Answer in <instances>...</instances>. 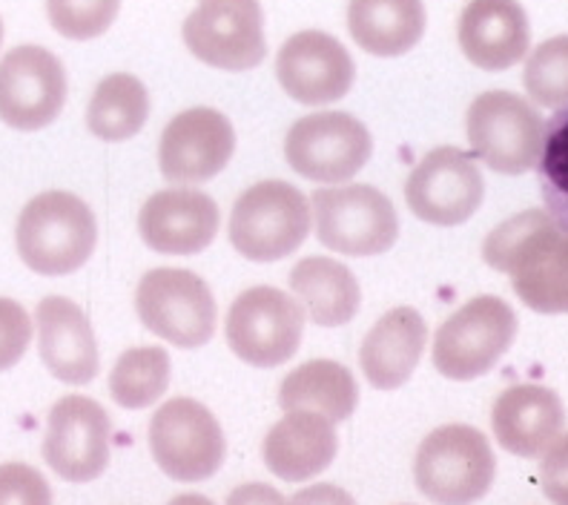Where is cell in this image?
<instances>
[{"label": "cell", "mask_w": 568, "mask_h": 505, "mask_svg": "<svg viewBox=\"0 0 568 505\" xmlns=\"http://www.w3.org/2000/svg\"><path fill=\"white\" fill-rule=\"evenodd\" d=\"M236 132L224 112L213 107L184 110L164 127L159 166L170 184H204L233 159Z\"/></svg>", "instance_id": "cell-16"}, {"label": "cell", "mask_w": 568, "mask_h": 505, "mask_svg": "<svg viewBox=\"0 0 568 505\" xmlns=\"http://www.w3.org/2000/svg\"><path fill=\"white\" fill-rule=\"evenodd\" d=\"M474 155L499 175H523L537 166L542 150V115L526 98L488 90L468 107L465 118Z\"/></svg>", "instance_id": "cell-9"}, {"label": "cell", "mask_w": 568, "mask_h": 505, "mask_svg": "<svg viewBox=\"0 0 568 505\" xmlns=\"http://www.w3.org/2000/svg\"><path fill=\"white\" fill-rule=\"evenodd\" d=\"M38 347L47 371L63 385H87L98 376V345L90 319L72 299L47 296L38 302Z\"/></svg>", "instance_id": "cell-20"}, {"label": "cell", "mask_w": 568, "mask_h": 505, "mask_svg": "<svg viewBox=\"0 0 568 505\" xmlns=\"http://www.w3.org/2000/svg\"><path fill=\"white\" fill-rule=\"evenodd\" d=\"M135 311L146 331L181 351L207 345L219 322L207 282L181 267H155L146 273L135 291Z\"/></svg>", "instance_id": "cell-7"}, {"label": "cell", "mask_w": 568, "mask_h": 505, "mask_svg": "<svg viewBox=\"0 0 568 505\" xmlns=\"http://www.w3.org/2000/svg\"><path fill=\"white\" fill-rule=\"evenodd\" d=\"M497 459L483 431L443 425L423 440L414 459L416 488L434 505H474L491 492Z\"/></svg>", "instance_id": "cell-3"}, {"label": "cell", "mask_w": 568, "mask_h": 505, "mask_svg": "<svg viewBox=\"0 0 568 505\" xmlns=\"http://www.w3.org/2000/svg\"><path fill=\"white\" fill-rule=\"evenodd\" d=\"M32 342V319L14 299L0 296V374L23 360Z\"/></svg>", "instance_id": "cell-33"}, {"label": "cell", "mask_w": 568, "mask_h": 505, "mask_svg": "<svg viewBox=\"0 0 568 505\" xmlns=\"http://www.w3.org/2000/svg\"><path fill=\"white\" fill-rule=\"evenodd\" d=\"M0 505H52V488L27 463L0 465Z\"/></svg>", "instance_id": "cell-32"}, {"label": "cell", "mask_w": 568, "mask_h": 505, "mask_svg": "<svg viewBox=\"0 0 568 505\" xmlns=\"http://www.w3.org/2000/svg\"><path fill=\"white\" fill-rule=\"evenodd\" d=\"M339 436L327 416L311 411L284 414L262 443L264 465L284 483H307L331 468Z\"/></svg>", "instance_id": "cell-22"}, {"label": "cell", "mask_w": 568, "mask_h": 505, "mask_svg": "<svg viewBox=\"0 0 568 505\" xmlns=\"http://www.w3.org/2000/svg\"><path fill=\"white\" fill-rule=\"evenodd\" d=\"M537 181L551 222L568 233V107L557 110L542 132Z\"/></svg>", "instance_id": "cell-29"}, {"label": "cell", "mask_w": 568, "mask_h": 505, "mask_svg": "<svg viewBox=\"0 0 568 505\" xmlns=\"http://www.w3.org/2000/svg\"><path fill=\"white\" fill-rule=\"evenodd\" d=\"M67 104V70L49 49L23 43L0 61V121L12 130L49 127Z\"/></svg>", "instance_id": "cell-14"}, {"label": "cell", "mask_w": 568, "mask_h": 505, "mask_svg": "<svg viewBox=\"0 0 568 505\" xmlns=\"http://www.w3.org/2000/svg\"><path fill=\"white\" fill-rule=\"evenodd\" d=\"M542 494L555 505H568V434H560L542 451L540 459Z\"/></svg>", "instance_id": "cell-34"}, {"label": "cell", "mask_w": 568, "mask_h": 505, "mask_svg": "<svg viewBox=\"0 0 568 505\" xmlns=\"http://www.w3.org/2000/svg\"><path fill=\"white\" fill-rule=\"evenodd\" d=\"M0 43H3V21H0Z\"/></svg>", "instance_id": "cell-38"}, {"label": "cell", "mask_w": 568, "mask_h": 505, "mask_svg": "<svg viewBox=\"0 0 568 505\" xmlns=\"http://www.w3.org/2000/svg\"><path fill=\"white\" fill-rule=\"evenodd\" d=\"M227 505H287V499H284L273 485L244 483L230 492Z\"/></svg>", "instance_id": "cell-36"}, {"label": "cell", "mask_w": 568, "mask_h": 505, "mask_svg": "<svg viewBox=\"0 0 568 505\" xmlns=\"http://www.w3.org/2000/svg\"><path fill=\"white\" fill-rule=\"evenodd\" d=\"M287 505H356V499L333 483H316L293 494Z\"/></svg>", "instance_id": "cell-35"}, {"label": "cell", "mask_w": 568, "mask_h": 505, "mask_svg": "<svg viewBox=\"0 0 568 505\" xmlns=\"http://www.w3.org/2000/svg\"><path fill=\"white\" fill-rule=\"evenodd\" d=\"M425 345H428V325L419 311L408 305L394 307L371 327L362 342V374L379 391L403 388L423 360Z\"/></svg>", "instance_id": "cell-23"}, {"label": "cell", "mask_w": 568, "mask_h": 505, "mask_svg": "<svg viewBox=\"0 0 568 505\" xmlns=\"http://www.w3.org/2000/svg\"><path fill=\"white\" fill-rule=\"evenodd\" d=\"M483 259L511 279L514 293L534 313H568V233L546 210H526L494 228Z\"/></svg>", "instance_id": "cell-1"}, {"label": "cell", "mask_w": 568, "mask_h": 505, "mask_svg": "<svg viewBox=\"0 0 568 505\" xmlns=\"http://www.w3.org/2000/svg\"><path fill=\"white\" fill-rule=\"evenodd\" d=\"M316 235L333 253L354 259L382 256L399 239V215L382 190L342 184L313 193Z\"/></svg>", "instance_id": "cell-6"}, {"label": "cell", "mask_w": 568, "mask_h": 505, "mask_svg": "<svg viewBox=\"0 0 568 505\" xmlns=\"http://www.w3.org/2000/svg\"><path fill=\"white\" fill-rule=\"evenodd\" d=\"M517 336V313L506 299L477 296L459 307L434 340V367L445 380L471 382L506 356Z\"/></svg>", "instance_id": "cell-5"}, {"label": "cell", "mask_w": 568, "mask_h": 505, "mask_svg": "<svg viewBox=\"0 0 568 505\" xmlns=\"http://www.w3.org/2000/svg\"><path fill=\"white\" fill-rule=\"evenodd\" d=\"M305 331V311L287 293L258 284L230 305L227 336L230 351L253 367H278L291 362Z\"/></svg>", "instance_id": "cell-10"}, {"label": "cell", "mask_w": 568, "mask_h": 505, "mask_svg": "<svg viewBox=\"0 0 568 505\" xmlns=\"http://www.w3.org/2000/svg\"><path fill=\"white\" fill-rule=\"evenodd\" d=\"M457 41L477 70H511L531 47L526 9L517 0H471L459 14Z\"/></svg>", "instance_id": "cell-19"}, {"label": "cell", "mask_w": 568, "mask_h": 505, "mask_svg": "<svg viewBox=\"0 0 568 505\" xmlns=\"http://www.w3.org/2000/svg\"><path fill=\"white\" fill-rule=\"evenodd\" d=\"M276 75L293 101L322 107L351 92L356 81V63L336 38L320 29H305L287 38L278 49Z\"/></svg>", "instance_id": "cell-17"}, {"label": "cell", "mask_w": 568, "mask_h": 505, "mask_svg": "<svg viewBox=\"0 0 568 505\" xmlns=\"http://www.w3.org/2000/svg\"><path fill=\"white\" fill-rule=\"evenodd\" d=\"M491 428L508 454L534 459L562 434L566 408L557 391L542 385H514L494 402Z\"/></svg>", "instance_id": "cell-21"}, {"label": "cell", "mask_w": 568, "mask_h": 505, "mask_svg": "<svg viewBox=\"0 0 568 505\" xmlns=\"http://www.w3.org/2000/svg\"><path fill=\"white\" fill-rule=\"evenodd\" d=\"M374 139L351 112H313L298 118L284 139V159L316 184L351 181L371 161Z\"/></svg>", "instance_id": "cell-11"}, {"label": "cell", "mask_w": 568, "mask_h": 505, "mask_svg": "<svg viewBox=\"0 0 568 505\" xmlns=\"http://www.w3.org/2000/svg\"><path fill=\"white\" fill-rule=\"evenodd\" d=\"M181 36L190 52L215 70L247 72L267 58L258 0H199Z\"/></svg>", "instance_id": "cell-12"}, {"label": "cell", "mask_w": 568, "mask_h": 505, "mask_svg": "<svg viewBox=\"0 0 568 505\" xmlns=\"http://www.w3.org/2000/svg\"><path fill=\"white\" fill-rule=\"evenodd\" d=\"M523 83L534 104L548 110L568 107V36H557L534 47L526 61Z\"/></svg>", "instance_id": "cell-30"}, {"label": "cell", "mask_w": 568, "mask_h": 505, "mask_svg": "<svg viewBox=\"0 0 568 505\" xmlns=\"http://www.w3.org/2000/svg\"><path fill=\"white\" fill-rule=\"evenodd\" d=\"M423 0H351L347 29L365 52L379 58H399L423 41Z\"/></svg>", "instance_id": "cell-24"}, {"label": "cell", "mask_w": 568, "mask_h": 505, "mask_svg": "<svg viewBox=\"0 0 568 505\" xmlns=\"http://www.w3.org/2000/svg\"><path fill=\"white\" fill-rule=\"evenodd\" d=\"M121 0H47L49 23L70 41L101 38L115 23Z\"/></svg>", "instance_id": "cell-31"}, {"label": "cell", "mask_w": 568, "mask_h": 505, "mask_svg": "<svg viewBox=\"0 0 568 505\" xmlns=\"http://www.w3.org/2000/svg\"><path fill=\"white\" fill-rule=\"evenodd\" d=\"M146 118H150V92L144 83L130 72H115L106 75L92 92L87 127L95 139L119 144L139 135Z\"/></svg>", "instance_id": "cell-27"}, {"label": "cell", "mask_w": 568, "mask_h": 505, "mask_svg": "<svg viewBox=\"0 0 568 505\" xmlns=\"http://www.w3.org/2000/svg\"><path fill=\"white\" fill-rule=\"evenodd\" d=\"M170 353L159 345L130 347L110 374V396L130 411L150 408L170 388Z\"/></svg>", "instance_id": "cell-28"}, {"label": "cell", "mask_w": 568, "mask_h": 505, "mask_svg": "<svg viewBox=\"0 0 568 505\" xmlns=\"http://www.w3.org/2000/svg\"><path fill=\"white\" fill-rule=\"evenodd\" d=\"M150 454L175 483H204L224 465L227 440L207 405L175 396L150 420Z\"/></svg>", "instance_id": "cell-8"}, {"label": "cell", "mask_w": 568, "mask_h": 505, "mask_svg": "<svg viewBox=\"0 0 568 505\" xmlns=\"http://www.w3.org/2000/svg\"><path fill=\"white\" fill-rule=\"evenodd\" d=\"M486 181L474 155L457 147L430 150L405 181V201L410 213L437 228L465 224L483 204Z\"/></svg>", "instance_id": "cell-13"}, {"label": "cell", "mask_w": 568, "mask_h": 505, "mask_svg": "<svg viewBox=\"0 0 568 505\" xmlns=\"http://www.w3.org/2000/svg\"><path fill=\"white\" fill-rule=\"evenodd\" d=\"M98 224L90 204L67 190L36 195L18 215V256L38 276H70L90 262Z\"/></svg>", "instance_id": "cell-2"}, {"label": "cell", "mask_w": 568, "mask_h": 505, "mask_svg": "<svg viewBox=\"0 0 568 505\" xmlns=\"http://www.w3.org/2000/svg\"><path fill=\"white\" fill-rule=\"evenodd\" d=\"M313 228V208L287 181H258L244 190L230 213V242L258 264L296 253Z\"/></svg>", "instance_id": "cell-4"}, {"label": "cell", "mask_w": 568, "mask_h": 505, "mask_svg": "<svg viewBox=\"0 0 568 505\" xmlns=\"http://www.w3.org/2000/svg\"><path fill=\"white\" fill-rule=\"evenodd\" d=\"M222 228L219 204L193 188H173L153 193L139 213V233L144 244L161 256H195L213 244Z\"/></svg>", "instance_id": "cell-18"}, {"label": "cell", "mask_w": 568, "mask_h": 505, "mask_svg": "<svg viewBox=\"0 0 568 505\" xmlns=\"http://www.w3.org/2000/svg\"><path fill=\"white\" fill-rule=\"evenodd\" d=\"M170 505H215V503L210 497H204V494H181V497H175Z\"/></svg>", "instance_id": "cell-37"}, {"label": "cell", "mask_w": 568, "mask_h": 505, "mask_svg": "<svg viewBox=\"0 0 568 505\" xmlns=\"http://www.w3.org/2000/svg\"><path fill=\"white\" fill-rule=\"evenodd\" d=\"M110 416L95 400L63 396L49 411L43 459L67 483H92L110 465Z\"/></svg>", "instance_id": "cell-15"}, {"label": "cell", "mask_w": 568, "mask_h": 505, "mask_svg": "<svg viewBox=\"0 0 568 505\" xmlns=\"http://www.w3.org/2000/svg\"><path fill=\"white\" fill-rule=\"evenodd\" d=\"M291 291L305 305L313 325L342 327L359 313L362 291L354 271L336 259L307 256L291 271Z\"/></svg>", "instance_id": "cell-25"}, {"label": "cell", "mask_w": 568, "mask_h": 505, "mask_svg": "<svg viewBox=\"0 0 568 505\" xmlns=\"http://www.w3.org/2000/svg\"><path fill=\"white\" fill-rule=\"evenodd\" d=\"M278 405L284 414L311 411L327 416L333 425L351 420L359 405V388L354 374L333 360H311L284 376L278 388Z\"/></svg>", "instance_id": "cell-26"}]
</instances>
